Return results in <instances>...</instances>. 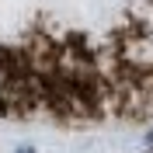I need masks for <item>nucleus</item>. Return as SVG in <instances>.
<instances>
[{
	"instance_id": "nucleus-1",
	"label": "nucleus",
	"mask_w": 153,
	"mask_h": 153,
	"mask_svg": "<svg viewBox=\"0 0 153 153\" xmlns=\"http://www.w3.org/2000/svg\"><path fill=\"white\" fill-rule=\"evenodd\" d=\"M7 94H10V76H7V70L0 66V105L7 101Z\"/></svg>"
},
{
	"instance_id": "nucleus-2",
	"label": "nucleus",
	"mask_w": 153,
	"mask_h": 153,
	"mask_svg": "<svg viewBox=\"0 0 153 153\" xmlns=\"http://www.w3.org/2000/svg\"><path fill=\"white\" fill-rule=\"evenodd\" d=\"M150 146H153V132H150Z\"/></svg>"
}]
</instances>
